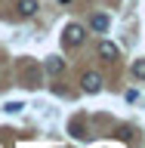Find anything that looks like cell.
Returning a JSON list of instances; mask_svg holds the SVG:
<instances>
[{"mask_svg": "<svg viewBox=\"0 0 145 148\" xmlns=\"http://www.w3.org/2000/svg\"><path fill=\"white\" fill-rule=\"evenodd\" d=\"M83 40H87V28H83V25H74V22H71V25L65 28V43H68V46H80Z\"/></svg>", "mask_w": 145, "mask_h": 148, "instance_id": "obj_1", "label": "cell"}, {"mask_svg": "<svg viewBox=\"0 0 145 148\" xmlns=\"http://www.w3.org/2000/svg\"><path fill=\"white\" fill-rule=\"evenodd\" d=\"M80 86H83V92H90V96L102 92V74H96V71H87V74L80 77Z\"/></svg>", "mask_w": 145, "mask_h": 148, "instance_id": "obj_2", "label": "cell"}, {"mask_svg": "<svg viewBox=\"0 0 145 148\" xmlns=\"http://www.w3.org/2000/svg\"><path fill=\"white\" fill-rule=\"evenodd\" d=\"M99 56L105 59V62H114V59L120 56V49H118V43H111V40H102V43H99Z\"/></svg>", "mask_w": 145, "mask_h": 148, "instance_id": "obj_3", "label": "cell"}, {"mask_svg": "<svg viewBox=\"0 0 145 148\" xmlns=\"http://www.w3.org/2000/svg\"><path fill=\"white\" fill-rule=\"evenodd\" d=\"M16 9H19V16L31 18L37 12V0H16Z\"/></svg>", "mask_w": 145, "mask_h": 148, "instance_id": "obj_4", "label": "cell"}, {"mask_svg": "<svg viewBox=\"0 0 145 148\" xmlns=\"http://www.w3.org/2000/svg\"><path fill=\"white\" fill-rule=\"evenodd\" d=\"M90 28H93V31H99V34H102V31H108V16H102V12H99V16H93L90 18Z\"/></svg>", "mask_w": 145, "mask_h": 148, "instance_id": "obj_5", "label": "cell"}, {"mask_svg": "<svg viewBox=\"0 0 145 148\" xmlns=\"http://www.w3.org/2000/svg\"><path fill=\"white\" fill-rule=\"evenodd\" d=\"M62 68H65V62L59 56H49V59H46V71L49 74H62Z\"/></svg>", "mask_w": 145, "mask_h": 148, "instance_id": "obj_6", "label": "cell"}, {"mask_svg": "<svg viewBox=\"0 0 145 148\" xmlns=\"http://www.w3.org/2000/svg\"><path fill=\"white\" fill-rule=\"evenodd\" d=\"M133 77H136V80H145V59H136V62H133Z\"/></svg>", "mask_w": 145, "mask_h": 148, "instance_id": "obj_7", "label": "cell"}, {"mask_svg": "<svg viewBox=\"0 0 145 148\" xmlns=\"http://www.w3.org/2000/svg\"><path fill=\"white\" fill-rule=\"evenodd\" d=\"M22 108H25L22 102H9V105H6V111H22Z\"/></svg>", "mask_w": 145, "mask_h": 148, "instance_id": "obj_8", "label": "cell"}, {"mask_svg": "<svg viewBox=\"0 0 145 148\" xmlns=\"http://www.w3.org/2000/svg\"><path fill=\"white\" fill-rule=\"evenodd\" d=\"M59 3H68V0H59Z\"/></svg>", "mask_w": 145, "mask_h": 148, "instance_id": "obj_9", "label": "cell"}]
</instances>
